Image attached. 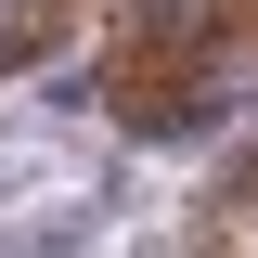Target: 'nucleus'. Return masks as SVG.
<instances>
[{
	"label": "nucleus",
	"mask_w": 258,
	"mask_h": 258,
	"mask_svg": "<svg viewBox=\"0 0 258 258\" xmlns=\"http://www.w3.org/2000/svg\"><path fill=\"white\" fill-rule=\"evenodd\" d=\"M129 129H207L258 91V0H116V64H103Z\"/></svg>",
	"instance_id": "nucleus-1"
},
{
	"label": "nucleus",
	"mask_w": 258,
	"mask_h": 258,
	"mask_svg": "<svg viewBox=\"0 0 258 258\" xmlns=\"http://www.w3.org/2000/svg\"><path fill=\"white\" fill-rule=\"evenodd\" d=\"M181 258H258V155L232 168L207 207H194V232H181Z\"/></svg>",
	"instance_id": "nucleus-2"
}]
</instances>
